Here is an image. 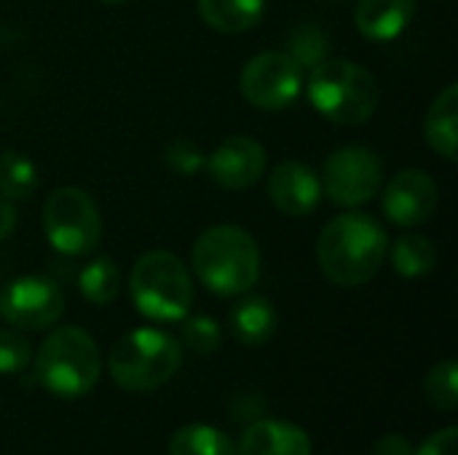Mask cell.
Returning a JSON list of instances; mask_svg holds the SVG:
<instances>
[{
	"label": "cell",
	"mask_w": 458,
	"mask_h": 455,
	"mask_svg": "<svg viewBox=\"0 0 458 455\" xmlns=\"http://www.w3.org/2000/svg\"><path fill=\"white\" fill-rule=\"evenodd\" d=\"M392 265L403 279H421L437 265V247L421 233L400 236L392 247Z\"/></svg>",
	"instance_id": "20"
},
{
	"label": "cell",
	"mask_w": 458,
	"mask_h": 455,
	"mask_svg": "<svg viewBox=\"0 0 458 455\" xmlns=\"http://www.w3.org/2000/svg\"><path fill=\"white\" fill-rule=\"evenodd\" d=\"M164 158H166L169 169L177 172V174H182V177H191V174H196V172L204 166L201 150H199L193 142H188V139L172 142V145L166 147V156H164Z\"/></svg>",
	"instance_id": "27"
},
{
	"label": "cell",
	"mask_w": 458,
	"mask_h": 455,
	"mask_svg": "<svg viewBox=\"0 0 458 455\" xmlns=\"http://www.w3.org/2000/svg\"><path fill=\"white\" fill-rule=\"evenodd\" d=\"M424 134L435 153H440L445 161H456L458 145V86L448 83L435 102L427 110L424 118Z\"/></svg>",
	"instance_id": "17"
},
{
	"label": "cell",
	"mask_w": 458,
	"mask_h": 455,
	"mask_svg": "<svg viewBox=\"0 0 458 455\" xmlns=\"http://www.w3.org/2000/svg\"><path fill=\"white\" fill-rule=\"evenodd\" d=\"M169 455H236V445L215 426L191 424L172 434Z\"/></svg>",
	"instance_id": "19"
},
{
	"label": "cell",
	"mask_w": 458,
	"mask_h": 455,
	"mask_svg": "<svg viewBox=\"0 0 458 455\" xmlns=\"http://www.w3.org/2000/svg\"><path fill=\"white\" fill-rule=\"evenodd\" d=\"M196 3L204 24L225 35H239L252 29L266 13V0H196Z\"/></svg>",
	"instance_id": "18"
},
{
	"label": "cell",
	"mask_w": 458,
	"mask_h": 455,
	"mask_svg": "<svg viewBox=\"0 0 458 455\" xmlns=\"http://www.w3.org/2000/svg\"><path fill=\"white\" fill-rule=\"evenodd\" d=\"M209 177L225 190H244L255 185L266 172V150L247 134L223 139L207 158Z\"/></svg>",
	"instance_id": "12"
},
{
	"label": "cell",
	"mask_w": 458,
	"mask_h": 455,
	"mask_svg": "<svg viewBox=\"0 0 458 455\" xmlns=\"http://www.w3.org/2000/svg\"><path fill=\"white\" fill-rule=\"evenodd\" d=\"M389 252L384 225L362 212L338 215L330 220L317 241V260L322 274L338 287H360L376 279Z\"/></svg>",
	"instance_id": "1"
},
{
	"label": "cell",
	"mask_w": 458,
	"mask_h": 455,
	"mask_svg": "<svg viewBox=\"0 0 458 455\" xmlns=\"http://www.w3.org/2000/svg\"><path fill=\"white\" fill-rule=\"evenodd\" d=\"M416 16V0H360L354 11L357 29L368 40H394L400 38Z\"/></svg>",
	"instance_id": "15"
},
{
	"label": "cell",
	"mask_w": 458,
	"mask_h": 455,
	"mask_svg": "<svg viewBox=\"0 0 458 455\" xmlns=\"http://www.w3.org/2000/svg\"><path fill=\"white\" fill-rule=\"evenodd\" d=\"M191 263L199 282L223 298L250 292L260 276V249L239 225L207 228L193 244Z\"/></svg>",
	"instance_id": "2"
},
{
	"label": "cell",
	"mask_w": 458,
	"mask_h": 455,
	"mask_svg": "<svg viewBox=\"0 0 458 455\" xmlns=\"http://www.w3.org/2000/svg\"><path fill=\"white\" fill-rule=\"evenodd\" d=\"M35 362V381L59 400L86 397L102 373V357L94 338L81 327H56L40 343Z\"/></svg>",
	"instance_id": "4"
},
{
	"label": "cell",
	"mask_w": 458,
	"mask_h": 455,
	"mask_svg": "<svg viewBox=\"0 0 458 455\" xmlns=\"http://www.w3.org/2000/svg\"><path fill=\"white\" fill-rule=\"evenodd\" d=\"M35 188H38L35 164L16 150H5L0 156V196H5L8 201H24L35 193Z\"/></svg>",
	"instance_id": "22"
},
{
	"label": "cell",
	"mask_w": 458,
	"mask_h": 455,
	"mask_svg": "<svg viewBox=\"0 0 458 455\" xmlns=\"http://www.w3.org/2000/svg\"><path fill=\"white\" fill-rule=\"evenodd\" d=\"M373 455H413V445L403 434H386L376 442Z\"/></svg>",
	"instance_id": "29"
},
{
	"label": "cell",
	"mask_w": 458,
	"mask_h": 455,
	"mask_svg": "<svg viewBox=\"0 0 458 455\" xmlns=\"http://www.w3.org/2000/svg\"><path fill=\"white\" fill-rule=\"evenodd\" d=\"M62 314L64 295L48 276H19L0 290V319L16 330H48Z\"/></svg>",
	"instance_id": "10"
},
{
	"label": "cell",
	"mask_w": 458,
	"mask_h": 455,
	"mask_svg": "<svg viewBox=\"0 0 458 455\" xmlns=\"http://www.w3.org/2000/svg\"><path fill=\"white\" fill-rule=\"evenodd\" d=\"M129 292L134 308L153 322H182L193 306V279L166 249H150L134 263Z\"/></svg>",
	"instance_id": "5"
},
{
	"label": "cell",
	"mask_w": 458,
	"mask_h": 455,
	"mask_svg": "<svg viewBox=\"0 0 458 455\" xmlns=\"http://www.w3.org/2000/svg\"><path fill=\"white\" fill-rule=\"evenodd\" d=\"M13 225H16V212H13V204H11L5 196H0V241L11 236Z\"/></svg>",
	"instance_id": "30"
},
{
	"label": "cell",
	"mask_w": 458,
	"mask_h": 455,
	"mask_svg": "<svg viewBox=\"0 0 458 455\" xmlns=\"http://www.w3.org/2000/svg\"><path fill=\"white\" fill-rule=\"evenodd\" d=\"M322 193L330 196L338 206H362L368 204L384 182L381 158L362 145H346L330 153L322 169Z\"/></svg>",
	"instance_id": "9"
},
{
	"label": "cell",
	"mask_w": 458,
	"mask_h": 455,
	"mask_svg": "<svg viewBox=\"0 0 458 455\" xmlns=\"http://www.w3.org/2000/svg\"><path fill=\"white\" fill-rule=\"evenodd\" d=\"M301 67H314L322 59H327V40L322 35L319 27L314 24H301L293 35H290V51H287Z\"/></svg>",
	"instance_id": "24"
},
{
	"label": "cell",
	"mask_w": 458,
	"mask_h": 455,
	"mask_svg": "<svg viewBox=\"0 0 458 455\" xmlns=\"http://www.w3.org/2000/svg\"><path fill=\"white\" fill-rule=\"evenodd\" d=\"M437 196V182L424 169H403L384 188V215L400 228H419L435 215Z\"/></svg>",
	"instance_id": "11"
},
{
	"label": "cell",
	"mask_w": 458,
	"mask_h": 455,
	"mask_svg": "<svg viewBox=\"0 0 458 455\" xmlns=\"http://www.w3.org/2000/svg\"><path fill=\"white\" fill-rule=\"evenodd\" d=\"M279 324L276 308L271 306V300L260 298V295H244L228 316V327L231 335L242 343V346H263L274 338Z\"/></svg>",
	"instance_id": "16"
},
{
	"label": "cell",
	"mask_w": 458,
	"mask_h": 455,
	"mask_svg": "<svg viewBox=\"0 0 458 455\" xmlns=\"http://www.w3.org/2000/svg\"><path fill=\"white\" fill-rule=\"evenodd\" d=\"M182 365L180 343L156 327H137L118 338L107 354L113 381L126 392H153L174 378Z\"/></svg>",
	"instance_id": "6"
},
{
	"label": "cell",
	"mask_w": 458,
	"mask_h": 455,
	"mask_svg": "<svg viewBox=\"0 0 458 455\" xmlns=\"http://www.w3.org/2000/svg\"><path fill=\"white\" fill-rule=\"evenodd\" d=\"M182 343L196 354H212L220 346V327L212 316L196 314L182 319Z\"/></svg>",
	"instance_id": "25"
},
{
	"label": "cell",
	"mask_w": 458,
	"mask_h": 455,
	"mask_svg": "<svg viewBox=\"0 0 458 455\" xmlns=\"http://www.w3.org/2000/svg\"><path fill=\"white\" fill-rule=\"evenodd\" d=\"M306 94L311 107L341 126H360L378 110V80L349 59H322L311 67Z\"/></svg>",
	"instance_id": "3"
},
{
	"label": "cell",
	"mask_w": 458,
	"mask_h": 455,
	"mask_svg": "<svg viewBox=\"0 0 458 455\" xmlns=\"http://www.w3.org/2000/svg\"><path fill=\"white\" fill-rule=\"evenodd\" d=\"M239 91L258 110H284L303 91V67L287 51H263L244 64Z\"/></svg>",
	"instance_id": "8"
},
{
	"label": "cell",
	"mask_w": 458,
	"mask_h": 455,
	"mask_svg": "<svg viewBox=\"0 0 458 455\" xmlns=\"http://www.w3.org/2000/svg\"><path fill=\"white\" fill-rule=\"evenodd\" d=\"M99 3H105V5H118V3H126V0H99Z\"/></svg>",
	"instance_id": "31"
},
{
	"label": "cell",
	"mask_w": 458,
	"mask_h": 455,
	"mask_svg": "<svg viewBox=\"0 0 458 455\" xmlns=\"http://www.w3.org/2000/svg\"><path fill=\"white\" fill-rule=\"evenodd\" d=\"M30 362H32L30 341L13 330H0V373L3 375L21 373Z\"/></svg>",
	"instance_id": "26"
},
{
	"label": "cell",
	"mask_w": 458,
	"mask_h": 455,
	"mask_svg": "<svg viewBox=\"0 0 458 455\" xmlns=\"http://www.w3.org/2000/svg\"><path fill=\"white\" fill-rule=\"evenodd\" d=\"M268 196L282 215L303 217L322 201V182L314 169L298 161H284L268 174Z\"/></svg>",
	"instance_id": "13"
},
{
	"label": "cell",
	"mask_w": 458,
	"mask_h": 455,
	"mask_svg": "<svg viewBox=\"0 0 458 455\" xmlns=\"http://www.w3.org/2000/svg\"><path fill=\"white\" fill-rule=\"evenodd\" d=\"M456 448L458 432L454 426H448V429H443V432L427 437V440L421 442V448L413 451V455H456Z\"/></svg>",
	"instance_id": "28"
},
{
	"label": "cell",
	"mask_w": 458,
	"mask_h": 455,
	"mask_svg": "<svg viewBox=\"0 0 458 455\" xmlns=\"http://www.w3.org/2000/svg\"><path fill=\"white\" fill-rule=\"evenodd\" d=\"M78 290L81 295L94 303V306H107L115 300L118 290H121V274L118 268L110 263V257H97L89 260L81 274H78Z\"/></svg>",
	"instance_id": "21"
},
{
	"label": "cell",
	"mask_w": 458,
	"mask_h": 455,
	"mask_svg": "<svg viewBox=\"0 0 458 455\" xmlns=\"http://www.w3.org/2000/svg\"><path fill=\"white\" fill-rule=\"evenodd\" d=\"M236 455H311V437L290 421L263 418L244 429Z\"/></svg>",
	"instance_id": "14"
},
{
	"label": "cell",
	"mask_w": 458,
	"mask_h": 455,
	"mask_svg": "<svg viewBox=\"0 0 458 455\" xmlns=\"http://www.w3.org/2000/svg\"><path fill=\"white\" fill-rule=\"evenodd\" d=\"M43 233L59 255H89L102 239V217L94 198L72 185L56 188L43 204Z\"/></svg>",
	"instance_id": "7"
},
{
	"label": "cell",
	"mask_w": 458,
	"mask_h": 455,
	"mask_svg": "<svg viewBox=\"0 0 458 455\" xmlns=\"http://www.w3.org/2000/svg\"><path fill=\"white\" fill-rule=\"evenodd\" d=\"M424 397L435 410H456L458 408V367L454 359L435 365L424 381Z\"/></svg>",
	"instance_id": "23"
}]
</instances>
